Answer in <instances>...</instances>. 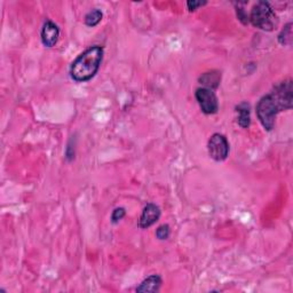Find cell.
Wrapping results in <instances>:
<instances>
[{"label": "cell", "instance_id": "obj_6", "mask_svg": "<svg viewBox=\"0 0 293 293\" xmlns=\"http://www.w3.org/2000/svg\"><path fill=\"white\" fill-rule=\"evenodd\" d=\"M160 218V210L156 204L149 203L146 204L142 214H141L140 220H139V227L141 229H146L153 226L154 223H156Z\"/></svg>", "mask_w": 293, "mask_h": 293}, {"label": "cell", "instance_id": "obj_12", "mask_svg": "<svg viewBox=\"0 0 293 293\" xmlns=\"http://www.w3.org/2000/svg\"><path fill=\"white\" fill-rule=\"evenodd\" d=\"M292 24L289 23L286 24V27L283 29L282 32L278 35V41L282 45H290L291 44V38H292V30H291Z\"/></svg>", "mask_w": 293, "mask_h": 293}, {"label": "cell", "instance_id": "obj_13", "mask_svg": "<svg viewBox=\"0 0 293 293\" xmlns=\"http://www.w3.org/2000/svg\"><path fill=\"white\" fill-rule=\"evenodd\" d=\"M170 234H171V229L169 224H162V226H159L157 228V231H156V237L158 239H168L170 237Z\"/></svg>", "mask_w": 293, "mask_h": 293}, {"label": "cell", "instance_id": "obj_3", "mask_svg": "<svg viewBox=\"0 0 293 293\" xmlns=\"http://www.w3.org/2000/svg\"><path fill=\"white\" fill-rule=\"evenodd\" d=\"M248 21L256 28L265 31H271L277 26L276 14L273 11L270 5L266 2H259L251 11Z\"/></svg>", "mask_w": 293, "mask_h": 293}, {"label": "cell", "instance_id": "obj_4", "mask_svg": "<svg viewBox=\"0 0 293 293\" xmlns=\"http://www.w3.org/2000/svg\"><path fill=\"white\" fill-rule=\"evenodd\" d=\"M207 149L212 159L217 160V162H222L229 155V142L226 136L216 133L208 140Z\"/></svg>", "mask_w": 293, "mask_h": 293}, {"label": "cell", "instance_id": "obj_9", "mask_svg": "<svg viewBox=\"0 0 293 293\" xmlns=\"http://www.w3.org/2000/svg\"><path fill=\"white\" fill-rule=\"evenodd\" d=\"M220 81H221V72H219L217 70L205 72L201 77H199V82L205 86V89H208L212 91L218 89V86L220 85Z\"/></svg>", "mask_w": 293, "mask_h": 293}, {"label": "cell", "instance_id": "obj_10", "mask_svg": "<svg viewBox=\"0 0 293 293\" xmlns=\"http://www.w3.org/2000/svg\"><path fill=\"white\" fill-rule=\"evenodd\" d=\"M236 111L238 114V125L243 129H246L250 126L251 117H250V104L246 102H242L241 104L236 107Z\"/></svg>", "mask_w": 293, "mask_h": 293}, {"label": "cell", "instance_id": "obj_5", "mask_svg": "<svg viewBox=\"0 0 293 293\" xmlns=\"http://www.w3.org/2000/svg\"><path fill=\"white\" fill-rule=\"evenodd\" d=\"M195 97H196L198 104L205 115L217 114L219 110V102L216 93L212 90L205 89V87L197 89L196 93H195Z\"/></svg>", "mask_w": 293, "mask_h": 293}, {"label": "cell", "instance_id": "obj_16", "mask_svg": "<svg viewBox=\"0 0 293 293\" xmlns=\"http://www.w3.org/2000/svg\"><path fill=\"white\" fill-rule=\"evenodd\" d=\"M204 5H206V2H188L187 3V6L189 8V11H196L198 7H202Z\"/></svg>", "mask_w": 293, "mask_h": 293}, {"label": "cell", "instance_id": "obj_11", "mask_svg": "<svg viewBox=\"0 0 293 293\" xmlns=\"http://www.w3.org/2000/svg\"><path fill=\"white\" fill-rule=\"evenodd\" d=\"M103 14L100 9H93L85 16V24L87 27H95L101 22Z\"/></svg>", "mask_w": 293, "mask_h": 293}, {"label": "cell", "instance_id": "obj_8", "mask_svg": "<svg viewBox=\"0 0 293 293\" xmlns=\"http://www.w3.org/2000/svg\"><path fill=\"white\" fill-rule=\"evenodd\" d=\"M162 284L163 281L159 275H151L148 278H145V280L136 287V292H144V293L158 292Z\"/></svg>", "mask_w": 293, "mask_h": 293}, {"label": "cell", "instance_id": "obj_7", "mask_svg": "<svg viewBox=\"0 0 293 293\" xmlns=\"http://www.w3.org/2000/svg\"><path fill=\"white\" fill-rule=\"evenodd\" d=\"M60 30L54 22L46 21L41 30V41L46 47H53L58 40Z\"/></svg>", "mask_w": 293, "mask_h": 293}, {"label": "cell", "instance_id": "obj_15", "mask_svg": "<svg viewBox=\"0 0 293 293\" xmlns=\"http://www.w3.org/2000/svg\"><path fill=\"white\" fill-rule=\"evenodd\" d=\"M237 16L239 18V21H241L243 24L248 23V16L243 8H239V7L237 8Z\"/></svg>", "mask_w": 293, "mask_h": 293}, {"label": "cell", "instance_id": "obj_14", "mask_svg": "<svg viewBox=\"0 0 293 293\" xmlns=\"http://www.w3.org/2000/svg\"><path fill=\"white\" fill-rule=\"evenodd\" d=\"M126 211L124 207H117L114 210V212L111 214V221L112 223H118L121 219L125 217Z\"/></svg>", "mask_w": 293, "mask_h": 293}, {"label": "cell", "instance_id": "obj_1", "mask_svg": "<svg viewBox=\"0 0 293 293\" xmlns=\"http://www.w3.org/2000/svg\"><path fill=\"white\" fill-rule=\"evenodd\" d=\"M292 80L287 79L277 84L269 94L262 96L257 104V115L267 131L274 129L278 112L292 108Z\"/></svg>", "mask_w": 293, "mask_h": 293}, {"label": "cell", "instance_id": "obj_2", "mask_svg": "<svg viewBox=\"0 0 293 293\" xmlns=\"http://www.w3.org/2000/svg\"><path fill=\"white\" fill-rule=\"evenodd\" d=\"M103 47L93 46L78 56L70 67V76L77 82L91 80L100 69Z\"/></svg>", "mask_w": 293, "mask_h": 293}]
</instances>
